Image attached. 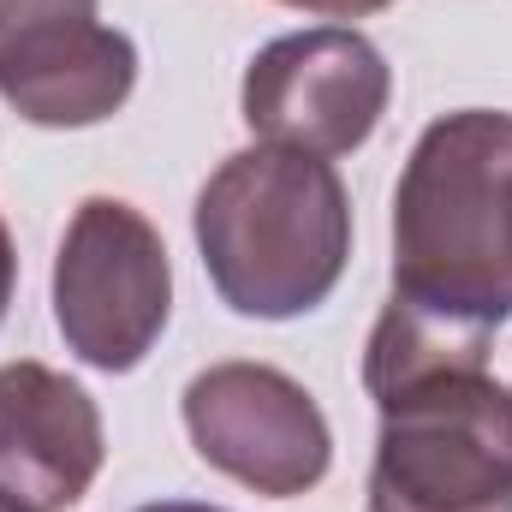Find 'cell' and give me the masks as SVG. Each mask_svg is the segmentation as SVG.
Returning a JSON list of instances; mask_svg holds the SVG:
<instances>
[{"mask_svg": "<svg viewBox=\"0 0 512 512\" xmlns=\"http://www.w3.org/2000/svg\"><path fill=\"white\" fill-rule=\"evenodd\" d=\"M0 512H30V507H18V501H6V495H0Z\"/></svg>", "mask_w": 512, "mask_h": 512, "instance_id": "4fadbf2b", "label": "cell"}, {"mask_svg": "<svg viewBox=\"0 0 512 512\" xmlns=\"http://www.w3.org/2000/svg\"><path fill=\"white\" fill-rule=\"evenodd\" d=\"M280 6H298L310 18H370V12H382L393 0H280Z\"/></svg>", "mask_w": 512, "mask_h": 512, "instance_id": "30bf717a", "label": "cell"}, {"mask_svg": "<svg viewBox=\"0 0 512 512\" xmlns=\"http://www.w3.org/2000/svg\"><path fill=\"white\" fill-rule=\"evenodd\" d=\"M137 512H227V507H203V501H155V507H137Z\"/></svg>", "mask_w": 512, "mask_h": 512, "instance_id": "7c38bea8", "label": "cell"}, {"mask_svg": "<svg viewBox=\"0 0 512 512\" xmlns=\"http://www.w3.org/2000/svg\"><path fill=\"white\" fill-rule=\"evenodd\" d=\"M48 18H96V0H0V42L24 36Z\"/></svg>", "mask_w": 512, "mask_h": 512, "instance_id": "9c48e42d", "label": "cell"}, {"mask_svg": "<svg viewBox=\"0 0 512 512\" xmlns=\"http://www.w3.org/2000/svg\"><path fill=\"white\" fill-rule=\"evenodd\" d=\"M179 411L197 459L245 483L251 495H310L334 465V429L322 405L274 364H209L203 376H191Z\"/></svg>", "mask_w": 512, "mask_h": 512, "instance_id": "8992f818", "label": "cell"}, {"mask_svg": "<svg viewBox=\"0 0 512 512\" xmlns=\"http://www.w3.org/2000/svg\"><path fill=\"white\" fill-rule=\"evenodd\" d=\"M364 387L382 411L370 512H512V393L489 334L405 304L370 328Z\"/></svg>", "mask_w": 512, "mask_h": 512, "instance_id": "6da1fadb", "label": "cell"}, {"mask_svg": "<svg viewBox=\"0 0 512 512\" xmlns=\"http://www.w3.org/2000/svg\"><path fill=\"white\" fill-rule=\"evenodd\" d=\"M108 435L84 387L36 358L0 364V495L30 512H66L102 477Z\"/></svg>", "mask_w": 512, "mask_h": 512, "instance_id": "52a82bcc", "label": "cell"}, {"mask_svg": "<svg viewBox=\"0 0 512 512\" xmlns=\"http://www.w3.org/2000/svg\"><path fill=\"white\" fill-rule=\"evenodd\" d=\"M393 102V66L352 24H316L256 48L239 84L245 126L262 143L304 155H352L370 143Z\"/></svg>", "mask_w": 512, "mask_h": 512, "instance_id": "5b68a950", "label": "cell"}, {"mask_svg": "<svg viewBox=\"0 0 512 512\" xmlns=\"http://www.w3.org/2000/svg\"><path fill=\"white\" fill-rule=\"evenodd\" d=\"M191 233L233 316L292 322L328 304L352 262V197L334 161L256 143L209 173Z\"/></svg>", "mask_w": 512, "mask_h": 512, "instance_id": "3957f363", "label": "cell"}, {"mask_svg": "<svg viewBox=\"0 0 512 512\" xmlns=\"http://www.w3.org/2000/svg\"><path fill=\"white\" fill-rule=\"evenodd\" d=\"M393 292L483 334L512 322V114L459 108L411 143L393 185Z\"/></svg>", "mask_w": 512, "mask_h": 512, "instance_id": "7a4b0ae2", "label": "cell"}, {"mask_svg": "<svg viewBox=\"0 0 512 512\" xmlns=\"http://www.w3.org/2000/svg\"><path fill=\"white\" fill-rule=\"evenodd\" d=\"M173 316V262L143 209L84 197L54 256V328L66 352L102 376L137 370Z\"/></svg>", "mask_w": 512, "mask_h": 512, "instance_id": "277c9868", "label": "cell"}, {"mask_svg": "<svg viewBox=\"0 0 512 512\" xmlns=\"http://www.w3.org/2000/svg\"><path fill=\"white\" fill-rule=\"evenodd\" d=\"M12 286H18V251H12V233H6V221H0V322H6V310H12Z\"/></svg>", "mask_w": 512, "mask_h": 512, "instance_id": "8fae6325", "label": "cell"}, {"mask_svg": "<svg viewBox=\"0 0 512 512\" xmlns=\"http://www.w3.org/2000/svg\"><path fill=\"white\" fill-rule=\"evenodd\" d=\"M137 90V42L96 18H48L0 42V102L42 131L114 120Z\"/></svg>", "mask_w": 512, "mask_h": 512, "instance_id": "ba28073f", "label": "cell"}]
</instances>
